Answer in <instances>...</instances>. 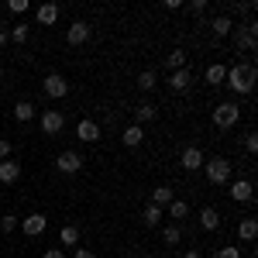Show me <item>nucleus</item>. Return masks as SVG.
I'll return each instance as SVG.
<instances>
[{
	"label": "nucleus",
	"mask_w": 258,
	"mask_h": 258,
	"mask_svg": "<svg viewBox=\"0 0 258 258\" xmlns=\"http://www.w3.org/2000/svg\"><path fill=\"white\" fill-rule=\"evenodd\" d=\"M0 80H4V69H0Z\"/></svg>",
	"instance_id": "41"
},
{
	"label": "nucleus",
	"mask_w": 258,
	"mask_h": 258,
	"mask_svg": "<svg viewBox=\"0 0 258 258\" xmlns=\"http://www.w3.org/2000/svg\"><path fill=\"white\" fill-rule=\"evenodd\" d=\"M41 258H66V251H62V248H45Z\"/></svg>",
	"instance_id": "35"
},
{
	"label": "nucleus",
	"mask_w": 258,
	"mask_h": 258,
	"mask_svg": "<svg viewBox=\"0 0 258 258\" xmlns=\"http://www.w3.org/2000/svg\"><path fill=\"white\" fill-rule=\"evenodd\" d=\"M224 83H227V86H231L238 97L251 93V90H255V66H248V62L231 66V69H227V76H224Z\"/></svg>",
	"instance_id": "1"
},
{
	"label": "nucleus",
	"mask_w": 258,
	"mask_h": 258,
	"mask_svg": "<svg viewBox=\"0 0 258 258\" xmlns=\"http://www.w3.org/2000/svg\"><path fill=\"white\" fill-rule=\"evenodd\" d=\"M76 138L80 141H100V124L90 117H83L80 124H76Z\"/></svg>",
	"instance_id": "12"
},
{
	"label": "nucleus",
	"mask_w": 258,
	"mask_h": 258,
	"mask_svg": "<svg viewBox=\"0 0 258 258\" xmlns=\"http://www.w3.org/2000/svg\"><path fill=\"white\" fill-rule=\"evenodd\" d=\"M200 227H203V231H217L220 227V214L214 207H203V210H200Z\"/></svg>",
	"instance_id": "14"
},
{
	"label": "nucleus",
	"mask_w": 258,
	"mask_h": 258,
	"mask_svg": "<svg viewBox=\"0 0 258 258\" xmlns=\"http://www.w3.org/2000/svg\"><path fill=\"white\" fill-rule=\"evenodd\" d=\"M172 200H176V193H172L169 186H155V193H152V203H155V207H169Z\"/></svg>",
	"instance_id": "25"
},
{
	"label": "nucleus",
	"mask_w": 258,
	"mask_h": 258,
	"mask_svg": "<svg viewBox=\"0 0 258 258\" xmlns=\"http://www.w3.org/2000/svg\"><path fill=\"white\" fill-rule=\"evenodd\" d=\"M35 114H38V110H35V103H28V100L14 103V120H21V124H24V120H35Z\"/></svg>",
	"instance_id": "21"
},
{
	"label": "nucleus",
	"mask_w": 258,
	"mask_h": 258,
	"mask_svg": "<svg viewBox=\"0 0 258 258\" xmlns=\"http://www.w3.org/2000/svg\"><path fill=\"white\" fill-rule=\"evenodd\" d=\"M179 162H182V169L186 172H197V169H203V152H200L197 145H189V148H182V155H179Z\"/></svg>",
	"instance_id": "9"
},
{
	"label": "nucleus",
	"mask_w": 258,
	"mask_h": 258,
	"mask_svg": "<svg viewBox=\"0 0 258 258\" xmlns=\"http://www.w3.org/2000/svg\"><path fill=\"white\" fill-rule=\"evenodd\" d=\"M4 45H7V31L0 28V48H4Z\"/></svg>",
	"instance_id": "40"
},
{
	"label": "nucleus",
	"mask_w": 258,
	"mask_h": 258,
	"mask_svg": "<svg viewBox=\"0 0 258 258\" xmlns=\"http://www.w3.org/2000/svg\"><path fill=\"white\" fill-rule=\"evenodd\" d=\"M182 258H203V255H200L197 248H189V251H186V255H182Z\"/></svg>",
	"instance_id": "39"
},
{
	"label": "nucleus",
	"mask_w": 258,
	"mask_h": 258,
	"mask_svg": "<svg viewBox=\"0 0 258 258\" xmlns=\"http://www.w3.org/2000/svg\"><path fill=\"white\" fill-rule=\"evenodd\" d=\"M244 148H248V152H251V155H255V152H258V135H255V131H251V135H248V138H244Z\"/></svg>",
	"instance_id": "33"
},
{
	"label": "nucleus",
	"mask_w": 258,
	"mask_h": 258,
	"mask_svg": "<svg viewBox=\"0 0 258 258\" xmlns=\"http://www.w3.org/2000/svg\"><path fill=\"white\" fill-rule=\"evenodd\" d=\"M189 83H193L189 69H176V73L169 76V86H172V90H189Z\"/></svg>",
	"instance_id": "22"
},
{
	"label": "nucleus",
	"mask_w": 258,
	"mask_h": 258,
	"mask_svg": "<svg viewBox=\"0 0 258 258\" xmlns=\"http://www.w3.org/2000/svg\"><path fill=\"white\" fill-rule=\"evenodd\" d=\"M73 258H93L90 248H73Z\"/></svg>",
	"instance_id": "37"
},
{
	"label": "nucleus",
	"mask_w": 258,
	"mask_h": 258,
	"mask_svg": "<svg viewBox=\"0 0 258 258\" xmlns=\"http://www.w3.org/2000/svg\"><path fill=\"white\" fill-rule=\"evenodd\" d=\"M217 258H241V248H220Z\"/></svg>",
	"instance_id": "34"
},
{
	"label": "nucleus",
	"mask_w": 258,
	"mask_h": 258,
	"mask_svg": "<svg viewBox=\"0 0 258 258\" xmlns=\"http://www.w3.org/2000/svg\"><path fill=\"white\" fill-rule=\"evenodd\" d=\"M189 11H193V14H203V11H207V0H193Z\"/></svg>",
	"instance_id": "36"
},
{
	"label": "nucleus",
	"mask_w": 258,
	"mask_h": 258,
	"mask_svg": "<svg viewBox=\"0 0 258 258\" xmlns=\"http://www.w3.org/2000/svg\"><path fill=\"white\" fill-rule=\"evenodd\" d=\"M241 117V107H238V100H224V103H217L214 110H210V120L217 124L220 131H227V127H234Z\"/></svg>",
	"instance_id": "2"
},
{
	"label": "nucleus",
	"mask_w": 258,
	"mask_h": 258,
	"mask_svg": "<svg viewBox=\"0 0 258 258\" xmlns=\"http://www.w3.org/2000/svg\"><path fill=\"white\" fill-rule=\"evenodd\" d=\"M251 193H255V189H251V182H248V179H234L227 197L234 200V203H251Z\"/></svg>",
	"instance_id": "11"
},
{
	"label": "nucleus",
	"mask_w": 258,
	"mask_h": 258,
	"mask_svg": "<svg viewBox=\"0 0 258 258\" xmlns=\"http://www.w3.org/2000/svg\"><path fill=\"white\" fill-rule=\"evenodd\" d=\"M255 234H258V220L255 217H244L238 224V238L241 241H255Z\"/></svg>",
	"instance_id": "19"
},
{
	"label": "nucleus",
	"mask_w": 258,
	"mask_h": 258,
	"mask_svg": "<svg viewBox=\"0 0 258 258\" xmlns=\"http://www.w3.org/2000/svg\"><path fill=\"white\" fill-rule=\"evenodd\" d=\"M55 169H59L62 176H76V172L83 169V155H80V152H73V148H69V152H59Z\"/></svg>",
	"instance_id": "6"
},
{
	"label": "nucleus",
	"mask_w": 258,
	"mask_h": 258,
	"mask_svg": "<svg viewBox=\"0 0 258 258\" xmlns=\"http://www.w3.org/2000/svg\"><path fill=\"white\" fill-rule=\"evenodd\" d=\"M120 141H124L127 148H138L141 141H145V131H141L138 124H127V127H124V138H120Z\"/></svg>",
	"instance_id": "18"
},
{
	"label": "nucleus",
	"mask_w": 258,
	"mask_h": 258,
	"mask_svg": "<svg viewBox=\"0 0 258 258\" xmlns=\"http://www.w3.org/2000/svg\"><path fill=\"white\" fill-rule=\"evenodd\" d=\"M155 73H152V69H145V73H141L138 76V90H145V93H152V90H155Z\"/></svg>",
	"instance_id": "29"
},
{
	"label": "nucleus",
	"mask_w": 258,
	"mask_h": 258,
	"mask_svg": "<svg viewBox=\"0 0 258 258\" xmlns=\"http://www.w3.org/2000/svg\"><path fill=\"white\" fill-rule=\"evenodd\" d=\"M35 18H38V24L48 28V24H55V21H59V7H55V4H41L38 11H35Z\"/></svg>",
	"instance_id": "15"
},
{
	"label": "nucleus",
	"mask_w": 258,
	"mask_h": 258,
	"mask_svg": "<svg viewBox=\"0 0 258 258\" xmlns=\"http://www.w3.org/2000/svg\"><path fill=\"white\" fill-rule=\"evenodd\" d=\"M45 227H48L45 214H28V217L21 220V231H24L28 238H38V234H45Z\"/></svg>",
	"instance_id": "8"
},
{
	"label": "nucleus",
	"mask_w": 258,
	"mask_h": 258,
	"mask_svg": "<svg viewBox=\"0 0 258 258\" xmlns=\"http://www.w3.org/2000/svg\"><path fill=\"white\" fill-rule=\"evenodd\" d=\"M28 35H31V28H28V24H18V28H11V35H7V38L14 41V45H24Z\"/></svg>",
	"instance_id": "30"
},
{
	"label": "nucleus",
	"mask_w": 258,
	"mask_h": 258,
	"mask_svg": "<svg viewBox=\"0 0 258 258\" xmlns=\"http://www.w3.org/2000/svg\"><path fill=\"white\" fill-rule=\"evenodd\" d=\"M18 224H21V220L14 217V214H4V217H0V231H4V234H11V231H14Z\"/></svg>",
	"instance_id": "31"
},
{
	"label": "nucleus",
	"mask_w": 258,
	"mask_h": 258,
	"mask_svg": "<svg viewBox=\"0 0 258 258\" xmlns=\"http://www.w3.org/2000/svg\"><path fill=\"white\" fill-rule=\"evenodd\" d=\"M162 241H165L169 248H176L179 241H182V227H179V224H169V227H162Z\"/></svg>",
	"instance_id": "24"
},
{
	"label": "nucleus",
	"mask_w": 258,
	"mask_h": 258,
	"mask_svg": "<svg viewBox=\"0 0 258 258\" xmlns=\"http://www.w3.org/2000/svg\"><path fill=\"white\" fill-rule=\"evenodd\" d=\"M18 179H21V165L14 159H4L0 162V182L11 186V182H18Z\"/></svg>",
	"instance_id": "13"
},
{
	"label": "nucleus",
	"mask_w": 258,
	"mask_h": 258,
	"mask_svg": "<svg viewBox=\"0 0 258 258\" xmlns=\"http://www.w3.org/2000/svg\"><path fill=\"white\" fill-rule=\"evenodd\" d=\"M0 159H11V141H0Z\"/></svg>",
	"instance_id": "38"
},
{
	"label": "nucleus",
	"mask_w": 258,
	"mask_h": 258,
	"mask_svg": "<svg viewBox=\"0 0 258 258\" xmlns=\"http://www.w3.org/2000/svg\"><path fill=\"white\" fill-rule=\"evenodd\" d=\"M165 66H169L172 73H176V69H186V52H182V48H172L169 59H165Z\"/></svg>",
	"instance_id": "27"
},
{
	"label": "nucleus",
	"mask_w": 258,
	"mask_h": 258,
	"mask_svg": "<svg viewBox=\"0 0 258 258\" xmlns=\"http://www.w3.org/2000/svg\"><path fill=\"white\" fill-rule=\"evenodd\" d=\"M59 241L66 248H76V244H80V227H76V224H66L59 231Z\"/></svg>",
	"instance_id": "20"
},
{
	"label": "nucleus",
	"mask_w": 258,
	"mask_h": 258,
	"mask_svg": "<svg viewBox=\"0 0 258 258\" xmlns=\"http://www.w3.org/2000/svg\"><path fill=\"white\" fill-rule=\"evenodd\" d=\"M231 38H234V48L241 52H255V41H258V24L255 21H248V24H241L231 31Z\"/></svg>",
	"instance_id": "4"
},
{
	"label": "nucleus",
	"mask_w": 258,
	"mask_h": 258,
	"mask_svg": "<svg viewBox=\"0 0 258 258\" xmlns=\"http://www.w3.org/2000/svg\"><path fill=\"white\" fill-rule=\"evenodd\" d=\"M169 217L172 220H186L189 217V203H186V200H172V203H169Z\"/></svg>",
	"instance_id": "26"
},
{
	"label": "nucleus",
	"mask_w": 258,
	"mask_h": 258,
	"mask_svg": "<svg viewBox=\"0 0 258 258\" xmlns=\"http://www.w3.org/2000/svg\"><path fill=\"white\" fill-rule=\"evenodd\" d=\"M203 172H207V179L214 182V186H227L231 182V172H234V165L227 159H220V155H214L210 162H203Z\"/></svg>",
	"instance_id": "3"
},
{
	"label": "nucleus",
	"mask_w": 258,
	"mask_h": 258,
	"mask_svg": "<svg viewBox=\"0 0 258 258\" xmlns=\"http://www.w3.org/2000/svg\"><path fill=\"white\" fill-rule=\"evenodd\" d=\"M28 7H31L28 0H7V11H11V14H24Z\"/></svg>",
	"instance_id": "32"
},
{
	"label": "nucleus",
	"mask_w": 258,
	"mask_h": 258,
	"mask_svg": "<svg viewBox=\"0 0 258 258\" xmlns=\"http://www.w3.org/2000/svg\"><path fill=\"white\" fill-rule=\"evenodd\" d=\"M41 86H45V97H52V100L69 97V83H66L62 73H48V76L41 80Z\"/></svg>",
	"instance_id": "5"
},
{
	"label": "nucleus",
	"mask_w": 258,
	"mask_h": 258,
	"mask_svg": "<svg viewBox=\"0 0 258 258\" xmlns=\"http://www.w3.org/2000/svg\"><path fill=\"white\" fill-rule=\"evenodd\" d=\"M135 117H138V127H141V124H152V120L159 117V110H155V103H148V100H145V103L135 107Z\"/></svg>",
	"instance_id": "17"
},
{
	"label": "nucleus",
	"mask_w": 258,
	"mask_h": 258,
	"mask_svg": "<svg viewBox=\"0 0 258 258\" xmlns=\"http://www.w3.org/2000/svg\"><path fill=\"white\" fill-rule=\"evenodd\" d=\"M145 224H148V227H159L162 224V207L148 203V207H145Z\"/></svg>",
	"instance_id": "28"
},
{
	"label": "nucleus",
	"mask_w": 258,
	"mask_h": 258,
	"mask_svg": "<svg viewBox=\"0 0 258 258\" xmlns=\"http://www.w3.org/2000/svg\"><path fill=\"white\" fill-rule=\"evenodd\" d=\"M66 41H69V45H86V41H90V24H86V21H73L69 31H66Z\"/></svg>",
	"instance_id": "10"
},
{
	"label": "nucleus",
	"mask_w": 258,
	"mask_h": 258,
	"mask_svg": "<svg viewBox=\"0 0 258 258\" xmlns=\"http://www.w3.org/2000/svg\"><path fill=\"white\" fill-rule=\"evenodd\" d=\"M38 124H41L45 135H59L62 127H66V114H62V110H41Z\"/></svg>",
	"instance_id": "7"
},
{
	"label": "nucleus",
	"mask_w": 258,
	"mask_h": 258,
	"mask_svg": "<svg viewBox=\"0 0 258 258\" xmlns=\"http://www.w3.org/2000/svg\"><path fill=\"white\" fill-rule=\"evenodd\" d=\"M210 31H214L217 38H227V35L234 31V21L227 18V14H220V18H214V21H210Z\"/></svg>",
	"instance_id": "16"
},
{
	"label": "nucleus",
	"mask_w": 258,
	"mask_h": 258,
	"mask_svg": "<svg viewBox=\"0 0 258 258\" xmlns=\"http://www.w3.org/2000/svg\"><path fill=\"white\" fill-rule=\"evenodd\" d=\"M224 76H227V66H220V62L207 66V83H210V86H220V83H224Z\"/></svg>",
	"instance_id": "23"
}]
</instances>
